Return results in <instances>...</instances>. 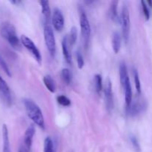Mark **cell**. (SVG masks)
<instances>
[{"instance_id": "obj_16", "label": "cell", "mask_w": 152, "mask_h": 152, "mask_svg": "<svg viewBox=\"0 0 152 152\" xmlns=\"http://www.w3.org/2000/svg\"><path fill=\"white\" fill-rule=\"evenodd\" d=\"M121 43L122 39L120 34L117 32H115L113 34L112 37V48L115 53H118L119 51L120 50V48H121Z\"/></svg>"}, {"instance_id": "obj_25", "label": "cell", "mask_w": 152, "mask_h": 152, "mask_svg": "<svg viewBox=\"0 0 152 152\" xmlns=\"http://www.w3.org/2000/svg\"><path fill=\"white\" fill-rule=\"evenodd\" d=\"M0 66H1V68L3 69V71H4V73H5L8 77H11V72H10V68H9L8 65H7V64L6 63V62L4 61V59H3L1 56H0Z\"/></svg>"}, {"instance_id": "obj_17", "label": "cell", "mask_w": 152, "mask_h": 152, "mask_svg": "<svg viewBox=\"0 0 152 152\" xmlns=\"http://www.w3.org/2000/svg\"><path fill=\"white\" fill-rule=\"evenodd\" d=\"M43 83L49 91L51 93H54L56 91V83H55L54 80L50 75L45 76L43 78Z\"/></svg>"}, {"instance_id": "obj_7", "label": "cell", "mask_w": 152, "mask_h": 152, "mask_svg": "<svg viewBox=\"0 0 152 152\" xmlns=\"http://www.w3.org/2000/svg\"><path fill=\"white\" fill-rule=\"evenodd\" d=\"M20 41L22 45L31 53V54L34 56V59L37 60L39 64L42 62V55L38 48L37 47L34 42L25 35H22L20 37Z\"/></svg>"}, {"instance_id": "obj_13", "label": "cell", "mask_w": 152, "mask_h": 152, "mask_svg": "<svg viewBox=\"0 0 152 152\" xmlns=\"http://www.w3.org/2000/svg\"><path fill=\"white\" fill-rule=\"evenodd\" d=\"M70 44L68 42V36H65L62 41V50L65 60L69 65L72 64V56L70 51Z\"/></svg>"}, {"instance_id": "obj_15", "label": "cell", "mask_w": 152, "mask_h": 152, "mask_svg": "<svg viewBox=\"0 0 152 152\" xmlns=\"http://www.w3.org/2000/svg\"><path fill=\"white\" fill-rule=\"evenodd\" d=\"M117 5H118V1H111V6H110L109 9V16L110 18H111L114 22H120V18H119L118 12H117Z\"/></svg>"}, {"instance_id": "obj_3", "label": "cell", "mask_w": 152, "mask_h": 152, "mask_svg": "<svg viewBox=\"0 0 152 152\" xmlns=\"http://www.w3.org/2000/svg\"><path fill=\"white\" fill-rule=\"evenodd\" d=\"M120 80L121 86L124 91L125 102L126 108H129L132 102V89L131 86L128 69L125 62H121L120 65Z\"/></svg>"}, {"instance_id": "obj_12", "label": "cell", "mask_w": 152, "mask_h": 152, "mask_svg": "<svg viewBox=\"0 0 152 152\" xmlns=\"http://www.w3.org/2000/svg\"><path fill=\"white\" fill-rule=\"evenodd\" d=\"M36 129L35 127L33 124H31L29 127L27 129V130L25 131V135H24V146L25 148L28 150V151L31 152V147H32V143H33V139H34V134H35Z\"/></svg>"}, {"instance_id": "obj_1", "label": "cell", "mask_w": 152, "mask_h": 152, "mask_svg": "<svg viewBox=\"0 0 152 152\" xmlns=\"http://www.w3.org/2000/svg\"><path fill=\"white\" fill-rule=\"evenodd\" d=\"M0 34L7 42L16 50H20L22 43L18 37L15 27L8 22H4L0 25Z\"/></svg>"}, {"instance_id": "obj_24", "label": "cell", "mask_w": 152, "mask_h": 152, "mask_svg": "<svg viewBox=\"0 0 152 152\" xmlns=\"http://www.w3.org/2000/svg\"><path fill=\"white\" fill-rule=\"evenodd\" d=\"M56 99H57L58 103L60 105H62V106L68 107L71 104V100L67 96H64V95H59V96H57Z\"/></svg>"}, {"instance_id": "obj_9", "label": "cell", "mask_w": 152, "mask_h": 152, "mask_svg": "<svg viewBox=\"0 0 152 152\" xmlns=\"http://www.w3.org/2000/svg\"><path fill=\"white\" fill-rule=\"evenodd\" d=\"M0 99L7 106L12 105V95L10 88L4 79L0 76Z\"/></svg>"}, {"instance_id": "obj_26", "label": "cell", "mask_w": 152, "mask_h": 152, "mask_svg": "<svg viewBox=\"0 0 152 152\" xmlns=\"http://www.w3.org/2000/svg\"><path fill=\"white\" fill-rule=\"evenodd\" d=\"M76 58H77V66L80 69H82L85 65L84 62V58H83V54L80 51L76 52Z\"/></svg>"}, {"instance_id": "obj_20", "label": "cell", "mask_w": 152, "mask_h": 152, "mask_svg": "<svg viewBox=\"0 0 152 152\" xmlns=\"http://www.w3.org/2000/svg\"><path fill=\"white\" fill-rule=\"evenodd\" d=\"M61 77H62V81L66 85H70L72 80V75L71 72L68 68H63L61 72Z\"/></svg>"}, {"instance_id": "obj_6", "label": "cell", "mask_w": 152, "mask_h": 152, "mask_svg": "<svg viewBox=\"0 0 152 152\" xmlns=\"http://www.w3.org/2000/svg\"><path fill=\"white\" fill-rule=\"evenodd\" d=\"M44 39L49 53L52 57H53L56 54V39H55L53 28L48 24L45 25L44 28Z\"/></svg>"}, {"instance_id": "obj_28", "label": "cell", "mask_w": 152, "mask_h": 152, "mask_svg": "<svg viewBox=\"0 0 152 152\" xmlns=\"http://www.w3.org/2000/svg\"><path fill=\"white\" fill-rule=\"evenodd\" d=\"M131 142H132V145H133L134 148L137 152H140V143L138 142L137 139L134 136H132L131 137Z\"/></svg>"}, {"instance_id": "obj_23", "label": "cell", "mask_w": 152, "mask_h": 152, "mask_svg": "<svg viewBox=\"0 0 152 152\" xmlns=\"http://www.w3.org/2000/svg\"><path fill=\"white\" fill-rule=\"evenodd\" d=\"M134 85L135 88H136L137 92L138 95L141 94V83L140 80L139 74H138L137 71L136 69L134 70Z\"/></svg>"}, {"instance_id": "obj_19", "label": "cell", "mask_w": 152, "mask_h": 152, "mask_svg": "<svg viewBox=\"0 0 152 152\" xmlns=\"http://www.w3.org/2000/svg\"><path fill=\"white\" fill-rule=\"evenodd\" d=\"M94 83L95 91L99 94L102 89V79L100 74H96L94 78Z\"/></svg>"}, {"instance_id": "obj_11", "label": "cell", "mask_w": 152, "mask_h": 152, "mask_svg": "<svg viewBox=\"0 0 152 152\" xmlns=\"http://www.w3.org/2000/svg\"><path fill=\"white\" fill-rule=\"evenodd\" d=\"M104 94H105V105L108 111H111L114 107V101H113V91L112 83L109 78L105 80L104 85Z\"/></svg>"}, {"instance_id": "obj_8", "label": "cell", "mask_w": 152, "mask_h": 152, "mask_svg": "<svg viewBox=\"0 0 152 152\" xmlns=\"http://www.w3.org/2000/svg\"><path fill=\"white\" fill-rule=\"evenodd\" d=\"M146 106V102L142 98L138 97L134 100L132 99L131 105L127 108V114L130 117H137L145 111Z\"/></svg>"}, {"instance_id": "obj_22", "label": "cell", "mask_w": 152, "mask_h": 152, "mask_svg": "<svg viewBox=\"0 0 152 152\" xmlns=\"http://www.w3.org/2000/svg\"><path fill=\"white\" fill-rule=\"evenodd\" d=\"M54 144L50 137H48L44 141V152H54Z\"/></svg>"}, {"instance_id": "obj_30", "label": "cell", "mask_w": 152, "mask_h": 152, "mask_svg": "<svg viewBox=\"0 0 152 152\" xmlns=\"http://www.w3.org/2000/svg\"><path fill=\"white\" fill-rule=\"evenodd\" d=\"M10 3L13 4H20L21 1H10Z\"/></svg>"}, {"instance_id": "obj_4", "label": "cell", "mask_w": 152, "mask_h": 152, "mask_svg": "<svg viewBox=\"0 0 152 152\" xmlns=\"http://www.w3.org/2000/svg\"><path fill=\"white\" fill-rule=\"evenodd\" d=\"M80 26L82 39L84 43L85 48H87L90 40L91 28L87 15L83 8L80 9Z\"/></svg>"}, {"instance_id": "obj_2", "label": "cell", "mask_w": 152, "mask_h": 152, "mask_svg": "<svg viewBox=\"0 0 152 152\" xmlns=\"http://www.w3.org/2000/svg\"><path fill=\"white\" fill-rule=\"evenodd\" d=\"M23 104L28 117L32 120L34 124L42 129H45L44 116L38 105L30 99H24Z\"/></svg>"}, {"instance_id": "obj_29", "label": "cell", "mask_w": 152, "mask_h": 152, "mask_svg": "<svg viewBox=\"0 0 152 152\" xmlns=\"http://www.w3.org/2000/svg\"><path fill=\"white\" fill-rule=\"evenodd\" d=\"M19 152H30V151H28V150L25 148V146H24V145H22V146L20 147V148H19Z\"/></svg>"}, {"instance_id": "obj_21", "label": "cell", "mask_w": 152, "mask_h": 152, "mask_svg": "<svg viewBox=\"0 0 152 152\" xmlns=\"http://www.w3.org/2000/svg\"><path fill=\"white\" fill-rule=\"evenodd\" d=\"M68 39L71 46L74 45L76 43L77 39V29L76 27H72L71 28L69 35L68 36Z\"/></svg>"}, {"instance_id": "obj_27", "label": "cell", "mask_w": 152, "mask_h": 152, "mask_svg": "<svg viewBox=\"0 0 152 152\" xmlns=\"http://www.w3.org/2000/svg\"><path fill=\"white\" fill-rule=\"evenodd\" d=\"M141 5H142V11H143L145 19L148 20L150 18V11L149 9H148V4H147V3L145 1H141Z\"/></svg>"}, {"instance_id": "obj_18", "label": "cell", "mask_w": 152, "mask_h": 152, "mask_svg": "<svg viewBox=\"0 0 152 152\" xmlns=\"http://www.w3.org/2000/svg\"><path fill=\"white\" fill-rule=\"evenodd\" d=\"M39 3L41 4L42 13L45 19V20L49 21V19H50V15H51L49 1H46V0H42V1H40Z\"/></svg>"}, {"instance_id": "obj_5", "label": "cell", "mask_w": 152, "mask_h": 152, "mask_svg": "<svg viewBox=\"0 0 152 152\" xmlns=\"http://www.w3.org/2000/svg\"><path fill=\"white\" fill-rule=\"evenodd\" d=\"M120 22L122 27V34L124 41L128 42L130 35V14H129V7L126 4H124L122 7L121 14L120 17Z\"/></svg>"}, {"instance_id": "obj_31", "label": "cell", "mask_w": 152, "mask_h": 152, "mask_svg": "<svg viewBox=\"0 0 152 152\" xmlns=\"http://www.w3.org/2000/svg\"><path fill=\"white\" fill-rule=\"evenodd\" d=\"M146 3H147V4H149L150 7H152V1H148Z\"/></svg>"}, {"instance_id": "obj_10", "label": "cell", "mask_w": 152, "mask_h": 152, "mask_svg": "<svg viewBox=\"0 0 152 152\" xmlns=\"http://www.w3.org/2000/svg\"><path fill=\"white\" fill-rule=\"evenodd\" d=\"M51 21L53 28L56 31H62L63 30L64 26H65V19H64L63 14L60 9L57 7L53 9Z\"/></svg>"}, {"instance_id": "obj_14", "label": "cell", "mask_w": 152, "mask_h": 152, "mask_svg": "<svg viewBox=\"0 0 152 152\" xmlns=\"http://www.w3.org/2000/svg\"><path fill=\"white\" fill-rule=\"evenodd\" d=\"M2 140H3V152H11L10 150V140H9L8 129L5 124L2 126Z\"/></svg>"}]
</instances>
